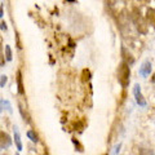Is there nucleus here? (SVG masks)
<instances>
[{"label":"nucleus","mask_w":155,"mask_h":155,"mask_svg":"<svg viewBox=\"0 0 155 155\" xmlns=\"http://www.w3.org/2000/svg\"><path fill=\"white\" fill-rule=\"evenodd\" d=\"M129 80H130V69H129V64H127L125 61H122L118 67V81L123 88H127L129 85Z\"/></svg>","instance_id":"nucleus-1"},{"label":"nucleus","mask_w":155,"mask_h":155,"mask_svg":"<svg viewBox=\"0 0 155 155\" xmlns=\"http://www.w3.org/2000/svg\"><path fill=\"white\" fill-rule=\"evenodd\" d=\"M130 19H132L133 25L137 27V30L141 34H146L147 32V26H146V21L142 17L141 12L138 11L137 8H133L132 13H130Z\"/></svg>","instance_id":"nucleus-2"},{"label":"nucleus","mask_w":155,"mask_h":155,"mask_svg":"<svg viewBox=\"0 0 155 155\" xmlns=\"http://www.w3.org/2000/svg\"><path fill=\"white\" fill-rule=\"evenodd\" d=\"M133 96L136 98V102H137L140 106H146V101H145V98H143V94L141 93V85L140 84H134Z\"/></svg>","instance_id":"nucleus-3"},{"label":"nucleus","mask_w":155,"mask_h":155,"mask_svg":"<svg viewBox=\"0 0 155 155\" xmlns=\"http://www.w3.org/2000/svg\"><path fill=\"white\" fill-rule=\"evenodd\" d=\"M0 137H2V141H0V147H2V150H7L9 146L12 145V140L11 137H9V134L5 133V132H0Z\"/></svg>","instance_id":"nucleus-4"},{"label":"nucleus","mask_w":155,"mask_h":155,"mask_svg":"<svg viewBox=\"0 0 155 155\" xmlns=\"http://www.w3.org/2000/svg\"><path fill=\"white\" fill-rule=\"evenodd\" d=\"M151 62L150 61H145L143 64L141 65V67H140V75H141L142 78H147L150 75V72H151Z\"/></svg>","instance_id":"nucleus-5"},{"label":"nucleus","mask_w":155,"mask_h":155,"mask_svg":"<svg viewBox=\"0 0 155 155\" xmlns=\"http://www.w3.org/2000/svg\"><path fill=\"white\" fill-rule=\"evenodd\" d=\"M17 91H18V94L23 96L25 94V89H23V81H22V72L21 70L17 71Z\"/></svg>","instance_id":"nucleus-6"},{"label":"nucleus","mask_w":155,"mask_h":155,"mask_svg":"<svg viewBox=\"0 0 155 155\" xmlns=\"http://www.w3.org/2000/svg\"><path fill=\"white\" fill-rule=\"evenodd\" d=\"M146 19H147V22L150 23V25L154 26V28H155V9L154 8H149L147 9Z\"/></svg>","instance_id":"nucleus-7"},{"label":"nucleus","mask_w":155,"mask_h":155,"mask_svg":"<svg viewBox=\"0 0 155 155\" xmlns=\"http://www.w3.org/2000/svg\"><path fill=\"white\" fill-rule=\"evenodd\" d=\"M122 56H123V61H125L127 64H130V65H132L133 62H134L132 54H130V53H128V52H127V49H125L124 47L122 48Z\"/></svg>","instance_id":"nucleus-8"},{"label":"nucleus","mask_w":155,"mask_h":155,"mask_svg":"<svg viewBox=\"0 0 155 155\" xmlns=\"http://www.w3.org/2000/svg\"><path fill=\"white\" fill-rule=\"evenodd\" d=\"M14 142H16L17 150H18V151H21L23 146H22V142H21V136H19V132H18L17 127L14 128Z\"/></svg>","instance_id":"nucleus-9"},{"label":"nucleus","mask_w":155,"mask_h":155,"mask_svg":"<svg viewBox=\"0 0 155 155\" xmlns=\"http://www.w3.org/2000/svg\"><path fill=\"white\" fill-rule=\"evenodd\" d=\"M27 137H28V140H31L32 142H39V136L36 134V132L35 130H27Z\"/></svg>","instance_id":"nucleus-10"},{"label":"nucleus","mask_w":155,"mask_h":155,"mask_svg":"<svg viewBox=\"0 0 155 155\" xmlns=\"http://www.w3.org/2000/svg\"><path fill=\"white\" fill-rule=\"evenodd\" d=\"M138 155H155L153 150L146 149V147H140L138 149Z\"/></svg>","instance_id":"nucleus-11"},{"label":"nucleus","mask_w":155,"mask_h":155,"mask_svg":"<svg viewBox=\"0 0 155 155\" xmlns=\"http://www.w3.org/2000/svg\"><path fill=\"white\" fill-rule=\"evenodd\" d=\"M0 104H2V110H4V109H7L9 113H12V106H11V104L8 102V101H5V100H2L0 101Z\"/></svg>","instance_id":"nucleus-12"},{"label":"nucleus","mask_w":155,"mask_h":155,"mask_svg":"<svg viewBox=\"0 0 155 155\" xmlns=\"http://www.w3.org/2000/svg\"><path fill=\"white\" fill-rule=\"evenodd\" d=\"M81 78H83V81H88L91 79V71L88 69H84L83 74H81Z\"/></svg>","instance_id":"nucleus-13"},{"label":"nucleus","mask_w":155,"mask_h":155,"mask_svg":"<svg viewBox=\"0 0 155 155\" xmlns=\"http://www.w3.org/2000/svg\"><path fill=\"white\" fill-rule=\"evenodd\" d=\"M5 56H7V61H12V49L9 45H5Z\"/></svg>","instance_id":"nucleus-14"},{"label":"nucleus","mask_w":155,"mask_h":155,"mask_svg":"<svg viewBox=\"0 0 155 155\" xmlns=\"http://www.w3.org/2000/svg\"><path fill=\"white\" fill-rule=\"evenodd\" d=\"M7 76L5 75H2V81H0V87H2V88H4V87H5V83H7Z\"/></svg>","instance_id":"nucleus-15"},{"label":"nucleus","mask_w":155,"mask_h":155,"mask_svg":"<svg viewBox=\"0 0 155 155\" xmlns=\"http://www.w3.org/2000/svg\"><path fill=\"white\" fill-rule=\"evenodd\" d=\"M120 147H122V143H118V145H116L115 149H114V154H118L119 150H120Z\"/></svg>","instance_id":"nucleus-16"},{"label":"nucleus","mask_w":155,"mask_h":155,"mask_svg":"<svg viewBox=\"0 0 155 155\" xmlns=\"http://www.w3.org/2000/svg\"><path fill=\"white\" fill-rule=\"evenodd\" d=\"M2 30H3V31L7 30V23L4 22V21H2Z\"/></svg>","instance_id":"nucleus-17"},{"label":"nucleus","mask_w":155,"mask_h":155,"mask_svg":"<svg viewBox=\"0 0 155 155\" xmlns=\"http://www.w3.org/2000/svg\"><path fill=\"white\" fill-rule=\"evenodd\" d=\"M151 81H153V83L155 84V74H154V75H153V78H151Z\"/></svg>","instance_id":"nucleus-18"},{"label":"nucleus","mask_w":155,"mask_h":155,"mask_svg":"<svg viewBox=\"0 0 155 155\" xmlns=\"http://www.w3.org/2000/svg\"><path fill=\"white\" fill-rule=\"evenodd\" d=\"M104 155H107V154H104Z\"/></svg>","instance_id":"nucleus-19"},{"label":"nucleus","mask_w":155,"mask_h":155,"mask_svg":"<svg viewBox=\"0 0 155 155\" xmlns=\"http://www.w3.org/2000/svg\"><path fill=\"white\" fill-rule=\"evenodd\" d=\"M16 155H19V154H16Z\"/></svg>","instance_id":"nucleus-20"}]
</instances>
